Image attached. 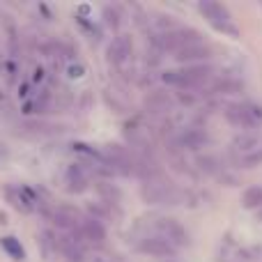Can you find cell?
Here are the masks:
<instances>
[{
    "label": "cell",
    "instance_id": "obj_1",
    "mask_svg": "<svg viewBox=\"0 0 262 262\" xmlns=\"http://www.w3.org/2000/svg\"><path fill=\"white\" fill-rule=\"evenodd\" d=\"M214 78V67L212 64H189L182 69H170V72L161 74V81L177 90H195L203 88Z\"/></svg>",
    "mask_w": 262,
    "mask_h": 262
},
{
    "label": "cell",
    "instance_id": "obj_2",
    "mask_svg": "<svg viewBox=\"0 0 262 262\" xmlns=\"http://www.w3.org/2000/svg\"><path fill=\"white\" fill-rule=\"evenodd\" d=\"M140 198L147 205H177L182 200V191L172 182L154 177L140 184Z\"/></svg>",
    "mask_w": 262,
    "mask_h": 262
},
{
    "label": "cell",
    "instance_id": "obj_3",
    "mask_svg": "<svg viewBox=\"0 0 262 262\" xmlns=\"http://www.w3.org/2000/svg\"><path fill=\"white\" fill-rule=\"evenodd\" d=\"M198 9H200V14L207 18V23L214 30L223 32V35H228V37H235V39L239 37V28L235 26V18L228 12V7H223L221 3L203 0V3H198Z\"/></svg>",
    "mask_w": 262,
    "mask_h": 262
},
{
    "label": "cell",
    "instance_id": "obj_4",
    "mask_svg": "<svg viewBox=\"0 0 262 262\" xmlns=\"http://www.w3.org/2000/svg\"><path fill=\"white\" fill-rule=\"evenodd\" d=\"M226 120L242 131H255L262 124V108L255 104H230L226 108Z\"/></svg>",
    "mask_w": 262,
    "mask_h": 262
},
{
    "label": "cell",
    "instance_id": "obj_5",
    "mask_svg": "<svg viewBox=\"0 0 262 262\" xmlns=\"http://www.w3.org/2000/svg\"><path fill=\"white\" fill-rule=\"evenodd\" d=\"M203 41V35L193 28H177V30L170 32H161L157 37V46L161 51H172V53H180L186 46H193Z\"/></svg>",
    "mask_w": 262,
    "mask_h": 262
},
{
    "label": "cell",
    "instance_id": "obj_6",
    "mask_svg": "<svg viewBox=\"0 0 262 262\" xmlns=\"http://www.w3.org/2000/svg\"><path fill=\"white\" fill-rule=\"evenodd\" d=\"M5 193V200H7L9 205H12L16 212L21 214H30L37 209V205H39V198H37L35 191H30L28 186H16V184H7L3 189Z\"/></svg>",
    "mask_w": 262,
    "mask_h": 262
},
{
    "label": "cell",
    "instance_id": "obj_7",
    "mask_svg": "<svg viewBox=\"0 0 262 262\" xmlns=\"http://www.w3.org/2000/svg\"><path fill=\"white\" fill-rule=\"evenodd\" d=\"M154 230H157V237H161V239L170 242L172 246H184L186 242H189V237H186V230L182 228L180 221H175V219H168V216H159L154 219Z\"/></svg>",
    "mask_w": 262,
    "mask_h": 262
},
{
    "label": "cell",
    "instance_id": "obj_8",
    "mask_svg": "<svg viewBox=\"0 0 262 262\" xmlns=\"http://www.w3.org/2000/svg\"><path fill=\"white\" fill-rule=\"evenodd\" d=\"M51 221H53L58 228H62V230L74 232V230L81 228L83 216H81V212H78L76 207H72V205H58V207H53Z\"/></svg>",
    "mask_w": 262,
    "mask_h": 262
},
{
    "label": "cell",
    "instance_id": "obj_9",
    "mask_svg": "<svg viewBox=\"0 0 262 262\" xmlns=\"http://www.w3.org/2000/svg\"><path fill=\"white\" fill-rule=\"evenodd\" d=\"M175 60L186 64V67H189V64H207V60H212V46H207L205 41L186 46L180 53H175Z\"/></svg>",
    "mask_w": 262,
    "mask_h": 262
},
{
    "label": "cell",
    "instance_id": "obj_10",
    "mask_svg": "<svg viewBox=\"0 0 262 262\" xmlns=\"http://www.w3.org/2000/svg\"><path fill=\"white\" fill-rule=\"evenodd\" d=\"M138 251L145 255H154V258H175L177 249L161 237H143L138 242Z\"/></svg>",
    "mask_w": 262,
    "mask_h": 262
},
{
    "label": "cell",
    "instance_id": "obj_11",
    "mask_svg": "<svg viewBox=\"0 0 262 262\" xmlns=\"http://www.w3.org/2000/svg\"><path fill=\"white\" fill-rule=\"evenodd\" d=\"M131 53H134V41H131V37L118 35L108 46V62L120 67V64H124L131 58Z\"/></svg>",
    "mask_w": 262,
    "mask_h": 262
},
{
    "label": "cell",
    "instance_id": "obj_12",
    "mask_svg": "<svg viewBox=\"0 0 262 262\" xmlns=\"http://www.w3.org/2000/svg\"><path fill=\"white\" fill-rule=\"evenodd\" d=\"M64 189L67 193H83V191L90 189V180H88V172L83 170L78 163H72L64 170Z\"/></svg>",
    "mask_w": 262,
    "mask_h": 262
},
{
    "label": "cell",
    "instance_id": "obj_13",
    "mask_svg": "<svg viewBox=\"0 0 262 262\" xmlns=\"http://www.w3.org/2000/svg\"><path fill=\"white\" fill-rule=\"evenodd\" d=\"M81 237H83V242H90V244H104V239H106V228H104V223H99V221H95V219H83V223H81Z\"/></svg>",
    "mask_w": 262,
    "mask_h": 262
},
{
    "label": "cell",
    "instance_id": "obj_14",
    "mask_svg": "<svg viewBox=\"0 0 262 262\" xmlns=\"http://www.w3.org/2000/svg\"><path fill=\"white\" fill-rule=\"evenodd\" d=\"M260 143H262V138H260L258 131H242V134L235 138V143H232V145H235L237 152H242L244 157H249V154L258 152Z\"/></svg>",
    "mask_w": 262,
    "mask_h": 262
},
{
    "label": "cell",
    "instance_id": "obj_15",
    "mask_svg": "<svg viewBox=\"0 0 262 262\" xmlns=\"http://www.w3.org/2000/svg\"><path fill=\"white\" fill-rule=\"evenodd\" d=\"M177 140H180V145L184 149H193V152H195V149L203 147L209 138H207V134H205L203 129H184Z\"/></svg>",
    "mask_w": 262,
    "mask_h": 262
},
{
    "label": "cell",
    "instance_id": "obj_16",
    "mask_svg": "<svg viewBox=\"0 0 262 262\" xmlns=\"http://www.w3.org/2000/svg\"><path fill=\"white\" fill-rule=\"evenodd\" d=\"M145 106H147V111L161 113V111H170L172 99L166 90H152L147 97H145Z\"/></svg>",
    "mask_w": 262,
    "mask_h": 262
},
{
    "label": "cell",
    "instance_id": "obj_17",
    "mask_svg": "<svg viewBox=\"0 0 262 262\" xmlns=\"http://www.w3.org/2000/svg\"><path fill=\"white\" fill-rule=\"evenodd\" d=\"M0 249L5 251V253L9 255L12 260L16 262H23L26 260V249H23V244L16 239V237L7 235V237H0Z\"/></svg>",
    "mask_w": 262,
    "mask_h": 262
},
{
    "label": "cell",
    "instance_id": "obj_18",
    "mask_svg": "<svg viewBox=\"0 0 262 262\" xmlns=\"http://www.w3.org/2000/svg\"><path fill=\"white\" fill-rule=\"evenodd\" d=\"M39 246H41V253H44L46 260H51L60 251L58 249V237H55L51 230H41L39 232Z\"/></svg>",
    "mask_w": 262,
    "mask_h": 262
},
{
    "label": "cell",
    "instance_id": "obj_19",
    "mask_svg": "<svg viewBox=\"0 0 262 262\" xmlns=\"http://www.w3.org/2000/svg\"><path fill=\"white\" fill-rule=\"evenodd\" d=\"M242 207L262 209V186H249V189L242 193Z\"/></svg>",
    "mask_w": 262,
    "mask_h": 262
},
{
    "label": "cell",
    "instance_id": "obj_20",
    "mask_svg": "<svg viewBox=\"0 0 262 262\" xmlns=\"http://www.w3.org/2000/svg\"><path fill=\"white\" fill-rule=\"evenodd\" d=\"M88 212H90V219L95 221H108L113 216V209H111L108 200H101V203H88Z\"/></svg>",
    "mask_w": 262,
    "mask_h": 262
},
{
    "label": "cell",
    "instance_id": "obj_21",
    "mask_svg": "<svg viewBox=\"0 0 262 262\" xmlns=\"http://www.w3.org/2000/svg\"><path fill=\"white\" fill-rule=\"evenodd\" d=\"M242 90V83L239 81H232V78H226V81H219L212 85L214 95H235V92Z\"/></svg>",
    "mask_w": 262,
    "mask_h": 262
},
{
    "label": "cell",
    "instance_id": "obj_22",
    "mask_svg": "<svg viewBox=\"0 0 262 262\" xmlns=\"http://www.w3.org/2000/svg\"><path fill=\"white\" fill-rule=\"evenodd\" d=\"M104 21L108 28H113V30H118L120 23H122V16H120L118 7H111V5H106L104 7Z\"/></svg>",
    "mask_w": 262,
    "mask_h": 262
},
{
    "label": "cell",
    "instance_id": "obj_23",
    "mask_svg": "<svg viewBox=\"0 0 262 262\" xmlns=\"http://www.w3.org/2000/svg\"><path fill=\"white\" fill-rule=\"evenodd\" d=\"M97 191H99V193H104L106 198H108V203H115V200H120V191L115 189V186L106 184V182H97Z\"/></svg>",
    "mask_w": 262,
    "mask_h": 262
},
{
    "label": "cell",
    "instance_id": "obj_24",
    "mask_svg": "<svg viewBox=\"0 0 262 262\" xmlns=\"http://www.w3.org/2000/svg\"><path fill=\"white\" fill-rule=\"evenodd\" d=\"M200 168H203V170H207V172H214L216 170V166H214V159L212 157H207V159H200Z\"/></svg>",
    "mask_w": 262,
    "mask_h": 262
},
{
    "label": "cell",
    "instance_id": "obj_25",
    "mask_svg": "<svg viewBox=\"0 0 262 262\" xmlns=\"http://www.w3.org/2000/svg\"><path fill=\"white\" fill-rule=\"evenodd\" d=\"M95 262H118L115 255H106V253H97L95 255Z\"/></svg>",
    "mask_w": 262,
    "mask_h": 262
},
{
    "label": "cell",
    "instance_id": "obj_26",
    "mask_svg": "<svg viewBox=\"0 0 262 262\" xmlns=\"http://www.w3.org/2000/svg\"><path fill=\"white\" fill-rule=\"evenodd\" d=\"M69 76H72V78L83 76V67H74V64H72V67H69Z\"/></svg>",
    "mask_w": 262,
    "mask_h": 262
}]
</instances>
